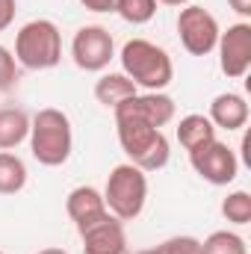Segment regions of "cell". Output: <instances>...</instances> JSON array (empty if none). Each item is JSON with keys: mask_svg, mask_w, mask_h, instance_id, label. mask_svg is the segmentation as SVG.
<instances>
[{"mask_svg": "<svg viewBox=\"0 0 251 254\" xmlns=\"http://www.w3.org/2000/svg\"><path fill=\"white\" fill-rule=\"evenodd\" d=\"M201 254H249V246L234 231H213L201 243Z\"/></svg>", "mask_w": 251, "mask_h": 254, "instance_id": "cell-18", "label": "cell"}, {"mask_svg": "<svg viewBox=\"0 0 251 254\" xmlns=\"http://www.w3.org/2000/svg\"><path fill=\"white\" fill-rule=\"evenodd\" d=\"M89 12H116L119 0H80Z\"/></svg>", "mask_w": 251, "mask_h": 254, "instance_id": "cell-24", "label": "cell"}, {"mask_svg": "<svg viewBox=\"0 0 251 254\" xmlns=\"http://www.w3.org/2000/svg\"><path fill=\"white\" fill-rule=\"evenodd\" d=\"M15 12H18V0H0V33L15 21Z\"/></svg>", "mask_w": 251, "mask_h": 254, "instance_id": "cell-23", "label": "cell"}, {"mask_svg": "<svg viewBox=\"0 0 251 254\" xmlns=\"http://www.w3.org/2000/svg\"><path fill=\"white\" fill-rule=\"evenodd\" d=\"M27 187V166L18 154L0 151V195H15Z\"/></svg>", "mask_w": 251, "mask_h": 254, "instance_id": "cell-17", "label": "cell"}, {"mask_svg": "<svg viewBox=\"0 0 251 254\" xmlns=\"http://www.w3.org/2000/svg\"><path fill=\"white\" fill-rule=\"evenodd\" d=\"M207 119L213 122L216 130H219V127H222V130H243V127L249 125V104H246V98L237 95V92H222V95L213 98Z\"/></svg>", "mask_w": 251, "mask_h": 254, "instance_id": "cell-13", "label": "cell"}, {"mask_svg": "<svg viewBox=\"0 0 251 254\" xmlns=\"http://www.w3.org/2000/svg\"><path fill=\"white\" fill-rule=\"evenodd\" d=\"M36 254H68L65 249H57V246H51V249H42V252H36Z\"/></svg>", "mask_w": 251, "mask_h": 254, "instance_id": "cell-27", "label": "cell"}, {"mask_svg": "<svg viewBox=\"0 0 251 254\" xmlns=\"http://www.w3.org/2000/svg\"><path fill=\"white\" fill-rule=\"evenodd\" d=\"M0 254H3V252H0Z\"/></svg>", "mask_w": 251, "mask_h": 254, "instance_id": "cell-29", "label": "cell"}, {"mask_svg": "<svg viewBox=\"0 0 251 254\" xmlns=\"http://www.w3.org/2000/svg\"><path fill=\"white\" fill-rule=\"evenodd\" d=\"M222 216L234 225H249L251 222V195L246 190L231 192L225 201H222Z\"/></svg>", "mask_w": 251, "mask_h": 254, "instance_id": "cell-19", "label": "cell"}, {"mask_svg": "<svg viewBox=\"0 0 251 254\" xmlns=\"http://www.w3.org/2000/svg\"><path fill=\"white\" fill-rule=\"evenodd\" d=\"M213 139H216V127H213V122L207 116H201V113L184 116L178 122V142L187 151H195V148H201V145H207Z\"/></svg>", "mask_w": 251, "mask_h": 254, "instance_id": "cell-16", "label": "cell"}, {"mask_svg": "<svg viewBox=\"0 0 251 254\" xmlns=\"http://www.w3.org/2000/svg\"><path fill=\"white\" fill-rule=\"evenodd\" d=\"M228 3H231V9H234L237 15L251 18V0H228Z\"/></svg>", "mask_w": 251, "mask_h": 254, "instance_id": "cell-25", "label": "cell"}, {"mask_svg": "<svg viewBox=\"0 0 251 254\" xmlns=\"http://www.w3.org/2000/svg\"><path fill=\"white\" fill-rule=\"evenodd\" d=\"M157 254H201V240L195 237H169L166 243L157 246Z\"/></svg>", "mask_w": 251, "mask_h": 254, "instance_id": "cell-21", "label": "cell"}, {"mask_svg": "<svg viewBox=\"0 0 251 254\" xmlns=\"http://www.w3.org/2000/svg\"><path fill=\"white\" fill-rule=\"evenodd\" d=\"M71 57H74V65L80 71H104L110 65V60L116 57V42H113L107 27L89 24V27H80L74 33Z\"/></svg>", "mask_w": 251, "mask_h": 254, "instance_id": "cell-8", "label": "cell"}, {"mask_svg": "<svg viewBox=\"0 0 251 254\" xmlns=\"http://www.w3.org/2000/svg\"><path fill=\"white\" fill-rule=\"evenodd\" d=\"M157 3H163V6H189L192 0H157Z\"/></svg>", "mask_w": 251, "mask_h": 254, "instance_id": "cell-26", "label": "cell"}, {"mask_svg": "<svg viewBox=\"0 0 251 254\" xmlns=\"http://www.w3.org/2000/svg\"><path fill=\"white\" fill-rule=\"evenodd\" d=\"M133 95H139V89L125 71H110L95 83V101L104 107H119L122 101L133 98Z\"/></svg>", "mask_w": 251, "mask_h": 254, "instance_id": "cell-14", "label": "cell"}, {"mask_svg": "<svg viewBox=\"0 0 251 254\" xmlns=\"http://www.w3.org/2000/svg\"><path fill=\"white\" fill-rule=\"evenodd\" d=\"M145 201H148V178H145V172L136 169L133 163L116 166L110 172V178H107V187H104L107 210L116 219L130 222L145 210Z\"/></svg>", "mask_w": 251, "mask_h": 254, "instance_id": "cell-5", "label": "cell"}, {"mask_svg": "<svg viewBox=\"0 0 251 254\" xmlns=\"http://www.w3.org/2000/svg\"><path fill=\"white\" fill-rule=\"evenodd\" d=\"M113 113H116L119 142H122V151L127 154V160L136 169H142L145 175L166 169L172 148H169V139L163 136V130L151 127L148 122H142L130 113H122V110H113Z\"/></svg>", "mask_w": 251, "mask_h": 254, "instance_id": "cell-1", "label": "cell"}, {"mask_svg": "<svg viewBox=\"0 0 251 254\" xmlns=\"http://www.w3.org/2000/svg\"><path fill=\"white\" fill-rule=\"evenodd\" d=\"M30 151L48 169L68 163L74 151V130H71V119L63 110L45 107L36 116H30Z\"/></svg>", "mask_w": 251, "mask_h": 254, "instance_id": "cell-2", "label": "cell"}, {"mask_svg": "<svg viewBox=\"0 0 251 254\" xmlns=\"http://www.w3.org/2000/svg\"><path fill=\"white\" fill-rule=\"evenodd\" d=\"M116 12L125 18L127 24H148L157 15V0H119Z\"/></svg>", "mask_w": 251, "mask_h": 254, "instance_id": "cell-20", "label": "cell"}, {"mask_svg": "<svg viewBox=\"0 0 251 254\" xmlns=\"http://www.w3.org/2000/svg\"><path fill=\"white\" fill-rule=\"evenodd\" d=\"M219 21L210 9L204 6H195L189 3L181 9L178 15V36H181V45L184 51L192 57H207L216 51V42H219Z\"/></svg>", "mask_w": 251, "mask_h": 254, "instance_id": "cell-6", "label": "cell"}, {"mask_svg": "<svg viewBox=\"0 0 251 254\" xmlns=\"http://www.w3.org/2000/svg\"><path fill=\"white\" fill-rule=\"evenodd\" d=\"M63 60V33L54 21L36 18L15 36V63L30 71H48Z\"/></svg>", "mask_w": 251, "mask_h": 254, "instance_id": "cell-4", "label": "cell"}, {"mask_svg": "<svg viewBox=\"0 0 251 254\" xmlns=\"http://www.w3.org/2000/svg\"><path fill=\"white\" fill-rule=\"evenodd\" d=\"M216 51H219V68L228 80L246 77L251 68V24L240 21L231 24L225 33H219Z\"/></svg>", "mask_w": 251, "mask_h": 254, "instance_id": "cell-9", "label": "cell"}, {"mask_svg": "<svg viewBox=\"0 0 251 254\" xmlns=\"http://www.w3.org/2000/svg\"><path fill=\"white\" fill-rule=\"evenodd\" d=\"M113 110L130 113V116H136V119L148 122V125L157 127V130H163V127L175 119V101H172L169 95H163V92L133 95V98L122 101V104H119V107H113Z\"/></svg>", "mask_w": 251, "mask_h": 254, "instance_id": "cell-11", "label": "cell"}, {"mask_svg": "<svg viewBox=\"0 0 251 254\" xmlns=\"http://www.w3.org/2000/svg\"><path fill=\"white\" fill-rule=\"evenodd\" d=\"M189 163H192L195 175H198L201 181L213 184V187H228V184H234L237 175H240V160H237V154H234L225 142H219V139H213V142H207V145L189 151Z\"/></svg>", "mask_w": 251, "mask_h": 254, "instance_id": "cell-7", "label": "cell"}, {"mask_svg": "<svg viewBox=\"0 0 251 254\" xmlns=\"http://www.w3.org/2000/svg\"><path fill=\"white\" fill-rule=\"evenodd\" d=\"M136 254H157V249H145V252H136Z\"/></svg>", "mask_w": 251, "mask_h": 254, "instance_id": "cell-28", "label": "cell"}, {"mask_svg": "<svg viewBox=\"0 0 251 254\" xmlns=\"http://www.w3.org/2000/svg\"><path fill=\"white\" fill-rule=\"evenodd\" d=\"M30 136V116L21 107H3L0 110V151L18 148Z\"/></svg>", "mask_w": 251, "mask_h": 254, "instance_id": "cell-15", "label": "cell"}, {"mask_svg": "<svg viewBox=\"0 0 251 254\" xmlns=\"http://www.w3.org/2000/svg\"><path fill=\"white\" fill-rule=\"evenodd\" d=\"M18 83V68H15V57L0 45V92H9L15 89Z\"/></svg>", "mask_w": 251, "mask_h": 254, "instance_id": "cell-22", "label": "cell"}, {"mask_svg": "<svg viewBox=\"0 0 251 254\" xmlns=\"http://www.w3.org/2000/svg\"><path fill=\"white\" fill-rule=\"evenodd\" d=\"M65 213L77 225V231H83V228L95 225L98 219H104L110 210L104 204V192H98L95 187H77L65 198Z\"/></svg>", "mask_w": 251, "mask_h": 254, "instance_id": "cell-12", "label": "cell"}, {"mask_svg": "<svg viewBox=\"0 0 251 254\" xmlns=\"http://www.w3.org/2000/svg\"><path fill=\"white\" fill-rule=\"evenodd\" d=\"M119 60L125 74L136 83V89H145V92H163L175 77L172 57L148 39H130L122 48Z\"/></svg>", "mask_w": 251, "mask_h": 254, "instance_id": "cell-3", "label": "cell"}, {"mask_svg": "<svg viewBox=\"0 0 251 254\" xmlns=\"http://www.w3.org/2000/svg\"><path fill=\"white\" fill-rule=\"evenodd\" d=\"M77 234L83 240V254H130L125 222L116 219L113 213H107L104 219H98L95 225H89Z\"/></svg>", "mask_w": 251, "mask_h": 254, "instance_id": "cell-10", "label": "cell"}]
</instances>
